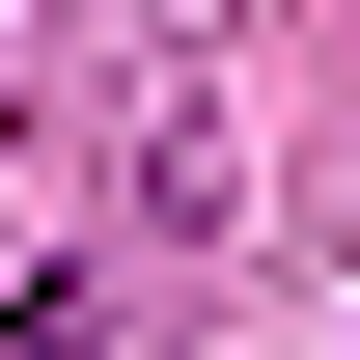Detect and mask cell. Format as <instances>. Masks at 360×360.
<instances>
[{
  "instance_id": "obj_1",
  "label": "cell",
  "mask_w": 360,
  "mask_h": 360,
  "mask_svg": "<svg viewBox=\"0 0 360 360\" xmlns=\"http://www.w3.org/2000/svg\"><path fill=\"white\" fill-rule=\"evenodd\" d=\"M56 333H84V305H56V277H0V360H56Z\"/></svg>"
}]
</instances>
